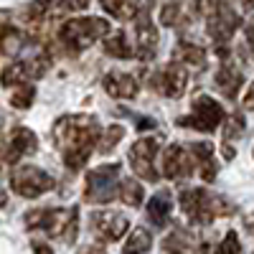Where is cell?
Returning a JSON list of instances; mask_svg holds the SVG:
<instances>
[{
	"label": "cell",
	"instance_id": "1",
	"mask_svg": "<svg viewBox=\"0 0 254 254\" xmlns=\"http://www.w3.org/2000/svg\"><path fill=\"white\" fill-rule=\"evenodd\" d=\"M51 137L64 155V165L69 171H79L99 142V125L89 115H66L56 120Z\"/></svg>",
	"mask_w": 254,
	"mask_h": 254
},
{
	"label": "cell",
	"instance_id": "2",
	"mask_svg": "<svg viewBox=\"0 0 254 254\" xmlns=\"http://www.w3.org/2000/svg\"><path fill=\"white\" fill-rule=\"evenodd\" d=\"M181 208L193 224H211L219 216L234 214L237 206L224 196H216L206 188H188L181 193Z\"/></svg>",
	"mask_w": 254,
	"mask_h": 254
},
{
	"label": "cell",
	"instance_id": "3",
	"mask_svg": "<svg viewBox=\"0 0 254 254\" xmlns=\"http://www.w3.org/2000/svg\"><path fill=\"white\" fill-rule=\"evenodd\" d=\"M28 229H44L46 234L64 239V242H76L79 231V208H33L26 214Z\"/></svg>",
	"mask_w": 254,
	"mask_h": 254
},
{
	"label": "cell",
	"instance_id": "4",
	"mask_svg": "<svg viewBox=\"0 0 254 254\" xmlns=\"http://www.w3.org/2000/svg\"><path fill=\"white\" fill-rule=\"evenodd\" d=\"M107 33H110V23L104 18H71L61 26L59 41L69 54H79Z\"/></svg>",
	"mask_w": 254,
	"mask_h": 254
},
{
	"label": "cell",
	"instance_id": "5",
	"mask_svg": "<svg viewBox=\"0 0 254 254\" xmlns=\"http://www.w3.org/2000/svg\"><path fill=\"white\" fill-rule=\"evenodd\" d=\"M117 176H120V165H99L87 176V186H84V198L89 203H107L117 193Z\"/></svg>",
	"mask_w": 254,
	"mask_h": 254
},
{
	"label": "cell",
	"instance_id": "6",
	"mask_svg": "<svg viewBox=\"0 0 254 254\" xmlns=\"http://www.w3.org/2000/svg\"><path fill=\"white\" fill-rule=\"evenodd\" d=\"M10 188L23 198H38L54 188V178L36 165H18L10 173Z\"/></svg>",
	"mask_w": 254,
	"mask_h": 254
},
{
	"label": "cell",
	"instance_id": "7",
	"mask_svg": "<svg viewBox=\"0 0 254 254\" xmlns=\"http://www.w3.org/2000/svg\"><path fill=\"white\" fill-rule=\"evenodd\" d=\"M224 107L216 102V99H211V97H198L193 102V107H190V115L188 117H181L178 125L181 127H193V130H201V132H214L216 127L224 122Z\"/></svg>",
	"mask_w": 254,
	"mask_h": 254
},
{
	"label": "cell",
	"instance_id": "8",
	"mask_svg": "<svg viewBox=\"0 0 254 254\" xmlns=\"http://www.w3.org/2000/svg\"><path fill=\"white\" fill-rule=\"evenodd\" d=\"M158 140L155 137H140L132 147H130V165H132V171L142 178V181H150L155 183L158 181V171H155V155H158Z\"/></svg>",
	"mask_w": 254,
	"mask_h": 254
},
{
	"label": "cell",
	"instance_id": "9",
	"mask_svg": "<svg viewBox=\"0 0 254 254\" xmlns=\"http://www.w3.org/2000/svg\"><path fill=\"white\" fill-rule=\"evenodd\" d=\"M186 81H188L186 66L181 61H171L165 69L150 76V89L160 92L163 97H181L186 92Z\"/></svg>",
	"mask_w": 254,
	"mask_h": 254
},
{
	"label": "cell",
	"instance_id": "10",
	"mask_svg": "<svg viewBox=\"0 0 254 254\" xmlns=\"http://www.w3.org/2000/svg\"><path fill=\"white\" fill-rule=\"evenodd\" d=\"M239 28V15H237V10L231 8L229 3H216V8L211 10V15H208V26H206V31H208V36L216 41V44H226V41L234 36V31Z\"/></svg>",
	"mask_w": 254,
	"mask_h": 254
},
{
	"label": "cell",
	"instance_id": "11",
	"mask_svg": "<svg viewBox=\"0 0 254 254\" xmlns=\"http://www.w3.org/2000/svg\"><path fill=\"white\" fill-rule=\"evenodd\" d=\"M127 229H130V221L120 211H97V214H92V231L102 242L122 239Z\"/></svg>",
	"mask_w": 254,
	"mask_h": 254
},
{
	"label": "cell",
	"instance_id": "12",
	"mask_svg": "<svg viewBox=\"0 0 254 254\" xmlns=\"http://www.w3.org/2000/svg\"><path fill=\"white\" fill-rule=\"evenodd\" d=\"M163 176L171 178V181H181V178H188L190 173H193L196 168V158L193 153H186L181 145H168L163 150Z\"/></svg>",
	"mask_w": 254,
	"mask_h": 254
},
{
	"label": "cell",
	"instance_id": "13",
	"mask_svg": "<svg viewBox=\"0 0 254 254\" xmlns=\"http://www.w3.org/2000/svg\"><path fill=\"white\" fill-rule=\"evenodd\" d=\"M135 56L140 61H150L155 56V49H158V28L153 26L150 15L147 10H140L137 13V20H135Z\"/></svg>",
	"mask_w": 254,
	"mask_h": 254
},
{
	"label": "cell",
	"instance_id": "14",
	"mask_svg": "<svg viewBox=\"0 0 254 254\" xmlns=\"http://www.w3.org/2000/svg\"><path fill=\"white\" fill-rule=\"evenodd\" d=\"M36 150H38V137L28 130V127H15L13 135H10V145H8L5 160L8 163H18L20 158L33 155Z\"/></svg>",
	"mask_w": 254,
	"mask_h": 254
},
{
	"label": "cell",
	"instance_id": "15",
	"mask_svg": "<svg viewBox=\"0 0 254 254\" xmlns=\"http://www.w3.org/2000/svg\"><path fill=\"white\" fill-rule=\"evenodd\" d=\"M102 87H104V92H107L110 97H115V99H132L140 92L135 76L122 74V71H110L107 76H104Z\"/></svg>",
	"mask_w": 254,
	"mask_h": 254
},
{
	"label": "cell",
	"instance_id": "16",
	"mask_svg": "<svg viewBox=\"0 0 254 254\" xmlns=\"http://www.w3.org/2000/svg\"><path fill=\"white\" fill-rule=\"evenodd\" d=\"M216 89L226 97V99H237V94H239V89H242V84H244V76H242V71L234 66V64H224V66L216 71Z\"/></svg>",
	"mask_w": 254,
	"mask_h": 254
},
{
	"label": "cell",
	"instance_id": "17",
	"mask_svg": "<svg viewBox=\"0 0 254 254\" xmlns=\"http://www.w3.org/2000/svg\"><path fill=\"white\" fill-rule=\"evenodd\" d=\"M190 153L196 158V165L201 171V178L208 183L216 178V165H214V145L211 142H193L190 145Z\"/></svg>",
	"mask_w": 254,
	"mask_h": 254
},
{
	"label": "cell",
	"instance_id": "18",
	"mask_svg": "<svg viewBox=\"0 0 254 254\" xmlns=\"http://www.w3.org/2000/svg\"><path fill=\"white\" fill-rule=\"evenodd\" d=\"M171 211H173V198H171V193H165V190L147 201V219L153 221L155 229H160V226L168 224V219H171Z\"/></svg>",
	"mask_w": 254,
	"mask_h": 254
},
{
	"label": "cell",
	"instance_id": "19",
	"mask_svg": "<svg viewBox=\"0 0 254 254\" xmlns=\"http://www.w3.org/2000/svg\"><path fill=\"white\" fill-rule=\"evenodd\" d=\"M163 249L168 254H190L193 252V234L183 226H176L171 237H165Z\"/></svg>",
	"mask_w": 254,
	"mask_h": 254
},
{
	"label": "cell",
	"instance_id": "20",
	"mask_svg": "<svg viewBox=\"0 0 254 254\" xmlns=\"http://www.w3.org/2000/svg\"><path fill=\"white\" fill-rule=\"evenodd\" d=\"M176 61H181L183 66H203L206 61V51L198 46V44H190V41H181V44L176 46Z\"/></svg>",
	"mask_w": 254,
	"mask_h": 254
},
{
	"label": "cell",
	"instance_id": "21",
	"mask_svg": "<svg viewBox=\"0 0 254 254\" xmlns=\"http://www.w3.org/2000/svg\"><path fill=\"white\" fill-rule=\"evenodd\" d=\"M23 44H26V38H23V33H20L18 28L5 26L3 31H0V56L13 59L20 49H23Z\"/></svg>",
	"mask_w": 254,
	"mask_h": 254
},
{
	"label": "cell",
	"instance_id": "22",
	"mask_svg": "<svg viewBox=\"0 0 254 254\" xmlns=\"http://www.w3.org/2000/svg\"><path fill=\"white\" fill-rule=\"evenodd\" d=\"M150 247H153L150 231L137 226V229H132V234H130V239H127L122 254H145V252H150Z\"/></svg>",
	"mask_w": 254,
	"mask_h": 254
},
{
	"label": "cell",
	"instance_id": "23",
	"mask_svg": "<svg viewBox=\"0 0 254 254\" xmlns=\"http://www.w3.org/2000/svg\"><path fill=\"white\" fill-rule=\"evenodd\" d=\"M23 81H31L26 61H15L10 66H5L3 74H0V84H3V87H18V84H23Z\"/></svg>",
	"mask_w": 254,
	"mask_h": 254
},
{
	"label": "cell",
	"instance_id": "24",
	"mask_svg": "<svg viewBox=\"0 0 254 254\" xmlns=\"http://www.w3.org/2000/svg\"><path fill=\"white\" fill-rule=\"evenodd\" d=\"M104 51H107L110 56H115V59H130L132 56V46L127 44V36L122 33V31H117V33H107V41H104Z\"/></svg>",
	"mask_w": 254,
	"mask_h": 254
},
{
	"label": "cell",
	"instance_id": "25",
	"mask_svg": "<svg viewBox=\"0 0 254 254\" xmlns=\"http://www.w3.org/2000/svg\"><path fill=\"white\" fill-rule=\"evenodd\" d=\"M102 8L112 13L117 20H130L137 15V8H135V0H99Z\"/></svg>",
	"mask_w": 254,
	"mask_h": 254
},
{
	"label": "cell",
	"instance_id": "26",
	"mask_svg": "<svg viewBox=\"0 0 254 254\" xmlns=\"http://www.w3.org/2000/svg\"><path fill=\"white\" fill-rule=\"evenodd\" d=\"M120 198H122V203H127V206L137 208V206L142 203V198H145V193H142V186H140L137 181H132V178L120 181Z\"/></svg>",
	"mask_w": 254,
	"mask_h": 254
},
{
	"label": "cell",
	"instance_id": "27",
	"mask_svg": "<svg viewBox=\"0 0 254 254\" xmlns=\"http://www.w3.org/2000/svg\"><path fill=\"white\" fill-rule=\"evenodd\" d=\"M33 97H36V89H33V84H18V89L15 94L10 97V104L15 110H28L31 104H33Z\"/></svg>",
	"mask_w": 254,
	"mask_h": 254
},
{
	"label": "cell",
	"instance_id": "28",
	"mask_svg": "<svg viewBox=\"0 0 254 254\" xmlns=\"http://www.w3.org/2000/svg\"><path fill=\"white\" fill-rule=\"evenodd\" d=\"M49 13H51V0H33V3L26 8L28 23H41V20H46Z\"/></svg>",
	"mask_w": 254,
	"mask_h": 254
},
{
	"label": "cell",
	"instance_id": "29",
	"mask_svg": "<svg viewBox=\"0 0 254 254\" xmlns=\"http://www.w3.org/2000/svg\"><path fill=\"white\" fill-rule=\"evenodd\" d=\"M125 137V127L122 125H112V127H107V132H104V137L99 140L102 145H99V150L102 153H110L112 147H117V142Z\"/></svg>",
	"mask_w": 254,
	"mask_h": 254
},
{
	"label": "cell",
	"instance_id": "30",
	"mask_svg": "<svg viewBox=\"0 0 254 254\" xmlns=\"http://www.w3.org/2000/svg\"><path fill=\"white\" fill-rule=\"evenodd\" d=\"M242 132H244V117L239 112H234V115L226 120V125H224V142L237 140Z\"/></svg>",
	"mask_w": 254,
	"mask_h": 254
},
{
	"label": "cell",
	"instance_id": "31",
	"mask_svg": "<svg viewBox=\"0 0 254 254\" xmlns=\"http://www.w3.org/2000/svg\"><path fill=\"white\" fill-rule=\"evenodd\" d=\"M214 254H242V244H239L237 231H226L224 242L216 247V252H214Z\"/></svg>",
	"mask_w": 254,
	"mask_h": 254
},
{
	"label": "cell",
	"instance_id": "32",
	"mask_svg": "<svg viewBox=\"0 0 254 254\" xmlns=\"http://www.w3.org/2000/svg\"><path fill=\"white\" fill-rule=\"evenodd\" d=\"M178 18H181V5L178 3H168L163 8V13H160V23L163 26H176Z\"/></svg>",
	"mask_w": 254,
	"mask_h": 254
},
{
	"label": "cell",
	"instance_id": "33",
	"mask_svg": "<svg viewBox=\"0 0 254 254\" xmlns=\"http://www.w3.org/2000/svg\"><path fill=\"white\" fill-rule=\"evenodd\" d=\"M61 10H84L89 5V0H59L56 3Z\"/></svg>",
	"mask_w": 254,
	"mask_h": 254
},
{
	"label": "cell",
	"instance_id": "34",
	"mask_svg": "<svg viewBox=\"0 0 254 254\" xmlns=\"http://www.w3.org/2000/svg\"><path fill=\"white\" fill-rule=\"evenodd\" d=\"M137 122H135V127H137V130H153V127H155V120L153 117H140V115H132Z\"/></svg>",
	"mask_w": 254,
	"mask_h": 254
},
{
	"label": "cell",
	"instance_id": "35",
	"mask_svg": "<svg viewBox=\"0 0 254 254\" xmlns=\"http://www.w3.org/2000/svg\"><path fill=\"white\" fill-rule=\"evenodd\" d=\"M193 5H196V10H198V13H211V10L216 8L214 0H193Z\"/></svg>",
	"mask_w": 254,
	"mask_h": 254
},
{
	"label": "cell",
	"instance_id": "36",
	"mask_svg": "<svg viewBox=\"0 0 254 254\" xmlns=\"http://www.w3.org/2000/svg\"><path fill=\"white\" fill-rule=\"evenodd\" d=\"M31 247H33V254H54V249L49 244H44V242H33Z\"/></svg>",
	"mask_w": 254,
	"mask_h": 254
},
{
	"label": "cell",
	"instance_id": "37",
	"mask_svg": "<svg viewBox=\"0 0 254 254\" xmlns=\"http://www.w3.org/2000/svg\"><path fill=\"white\" fill-rule=\"evenodd\" d=\"M244 36H247V41L254 46V18H249L247 20V26H244Z\"/></svg>",
	"mask_w": 254,
	"mask_h": 254
},
{
	"label": "cell",
	"instance_id": "38",
	"mask_svg": "<svg viewBox=\"0 0 254 254\" xmlns=\"http://www.w3.org/2000/svg\"><path fill=\"white\" fill-rule=\"evenodd\" d=\"M79 254H107V252L102 249V244H92V247H84Z\"/></svg>",
	"mask_w": 254,
	"mask_h": 254
},
{
	"label": "cell",
	"instance_id": "39",
	"mask_svg": "<svg viewBox=\"0 0 254 254\" xmlns=\"http://www.w3.org/2000/svg\"><path fill=\"white\" fill-rule=\"evenodd\" d=\"M244 107H247V110H254V84L249 87V92H247V97H244Z\"/></svg>",
	"mask_w": 254,
	"mask_h": 254
},
{
	"label": "cell",
	"instance_id": "40",
	"mask_svg": "<svg viewBox=\"0 0 254 254\" xmlns=\"http://www.w3.org/2000/svg\"><path fill=\"white\" fill-rule=\"evenodd\" d=\"M234 155H237V150H231V147H229V142H226V145H224V158H226V160H231Z\"/></svg>",
	"mask_w": 254,
	"mask_h": 254
},
{
	"label": "cell",
	"instance_id": "41",
	"mask_svg": "<svg viewBox=\"0 0 254 254\" xmlns=\"http://www.w3.org/2000/svg\"><path fill=\"white\" fill-rule=\"evenodd\" d=\"M242 5H244V8H249V10H252V8H254V0H242Z\"/></svg>",
	"mask_w": 254,
	"mask_h": 254
},
{
	"label": "cell",
	"instance_id": "42",
	"mask_svg": "<svg viewBox=\"0 0 254 254\" xmlns=\"http://www.w3.org/2000/svg\"><path fill=\"white\" fill-rule=\"evenodd\" d=\"M249 231L254 234V216H249Z\"/></svg>",
	"mask_w": 254,
	"mask_h": 254
}]
</instances>
